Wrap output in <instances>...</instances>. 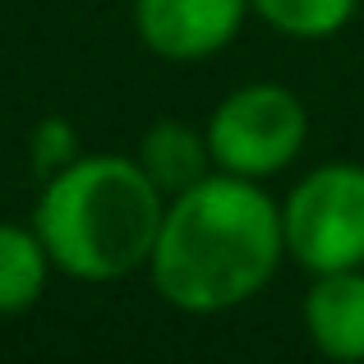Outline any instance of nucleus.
Returning a JSON list of instances; mask_svg holds the SVG:
<instances>
[{
  "mask_svg": "<svg viewBox=\"0 0 364 364\" xmlns=\"http://www.w3.org/2000/svg\"><path fill=\"white\" fill-rule=\"evenodd\" d=\"M286 258L282 203L258 180L213 171L166 198L148 277L185 314H226L254 300Z\"/></svg>",
  "mask_w": 364,
  "mask_h": 364,
  "instance_id": "1",
  "label": "nucleus"
},
{
  "mask_svg": "<svg viewBox=\"0 0 364 364\" xmlns=\"http://www.w3.org/2000/svg\"><path fill=\"white\" fill-rule=\"evenodd\" d=\"M161 213L166 194L139 161L120 152H92L42 180L33 226L51 254V267H60L65 277L120 282L148 267Z\"/></svg>",
  "mask_w": 364,
  "mask_h": 364,
  "instance_id": "2",
  "label": "nucleus"
},
{
  "mask_svg": "<svg viewBox=\"0 0 364 364\" xmlns=\"http://www.w3.org/2000/svg\"><path fill=\"white\" fill-rule=\"evenodd\" d=\"M282 231L286 254L314 277L364 267V166L328 161L295 180L282 203Z\"/></svg>",
  "mask_w": 364,
  "mask_h": 364,
  "instance_id": "3",
  "label": "nucleus"
},
{
  "mask_svg": "<svg viewBox=\"0 0 364 364\" xmlns=\"http://www.w3.org/2000/svg\"><path fill=\"white\" fill-rule=\"evenodd\" d=\"M203 134L217 171L267 180L300 157L309 139V116H304V102L282 83H245L217 102Z\"/></svg>",
  "mask_w": 364,
  "mask_h": 364,
  "instance_id": "4",
  "label": "nucleus"
},
{
  "mask_svg": "<svg viewBox=\"0 0 364 364\" xmlns=\"http://www.w3.org/2000/svg\"><path fill=\"white\" fill-rule=\"evenodd\" d=\"M249 0H134L139 42L161 60H208L240 37Z\"/></svg>",
  "mask_w": 364,
  "mask_h": 364,
  "instance_id": "5",
  "label": "nucleus"
},
{
  "mask_svg": "<svg viewBox=\"0 0 364 364\" xmlns=\"http://www.w3.org/2000/svg\"><path fill=\"white\" fill-rule=\"evenodd\" d=\"M304 332L318 355L341 364L364 360V267L314 277L304 295Z\"/></svg>",
  "mask_w": 364,
  "mask_h": 364,
  "instance_id": "6",
  "label": "nucleus"
},
{
  "mask_svg": "<svg viewBox=\"0 0 364 364\" xmlns=\"http://www.w3.org/2000/svg\"><path fill=\"white\" fill-rule=\"evenodd\" d=\"M139 161L148 171V180L161 189L166 198H176L180 189L198 185L203 176H213V148H208V134L189 129L180 120H157L139 143Z\"/></svg>",
  "mask_w": 364,
  "mask_h": 364,
  "instance_id": "7",
  "label": "nucleus"
},
{
  "mask_svg": "<svg viewBox=\"0 0 364 364\" xmlns=\"http://www.w3.org/2000/svg\"><path fill=\"white\" fill-rule=\"evenodd\" d=\"M51 254H46L37 226L0 222V314H23L42 300Z\"/></svg>",
  "mask_w": 364,
  "mask_h": 364,
  "instance_id": "8",
  "label": "nucleus"
},
{
  "mask_svg": "<svg viewBox=\"0 0 364 364\" xmlns=\"http://www.w3.org/2000/svg\"><path fill=\"white\" fill-rule=\"evenodd\" d=\"M258 18L267 28H277L282 37H295V42H318V37H332L355 18L360 0H249Z\"/></svg>",
  "mask_w": 364,
  "mask_h": 364,
  "instance_id": "9",
  "label": "nucleus"
},
{
  "mask_svg": "<svg viewBox=\"0 0 364 364\" xmlns=\"http://www.w3.org/2000/svg\"><path fill=\"white\" fill-rule=\"evenodd\" d=\"M79 157V134L65 116H46L37 120L33 139H28V161H33V176L37 180H51L55 171H65L70 161Z\"/></svg>",
  "mask_w": 364,
  "mask_h": 364,
  "instance_id": "10",
  "label": "nucleus"
}]
</instances>
